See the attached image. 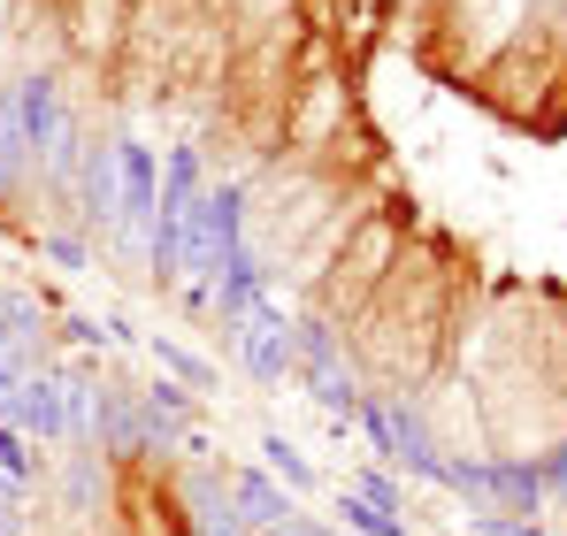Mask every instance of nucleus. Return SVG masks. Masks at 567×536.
<instances>
[{
	"label": "nucleus",
	"instance_id": "f257e3e1",
	"mask_svg": "<svg viewBox=\"0 0 567 536\" xmlns=\"http://www.w3.org/2000/svg\"><path fill=\"white\" fill-rule=\"evenodd\" d=\"M238 246H246V192L238 184H199V199L185 215V276L215 284V268Z\"/></svg>",
	"mask_w": 567,
	"mask_h": 536
},
{
	"label": "nucleus",
	"instance_id": "f03ea898",
	"mask_svg": "<svg viewBox=\"0 0 567 536\" xmlns=\"http://www.w3.org/2000/svg\"><path fill=\"white\" fill-rule=\"evenodd\" d=\"M383 268H399V223H391V215H369V223L346 230V261L322 284V307H346V315L369 307L383 291Z\"/></svg>",
	"mask_w": 567,
	"mask_h": 536
},
{
	"label": "nucleus",
	"instance_id": "7ed1b4c3",
	"mask_svg": "<svg viewBox=\"0 0 567 536\" xmlns=\"http://www.w3.org/2000/svg\"><path fill=\"white\" fill-rule=\"evenodd\" d=\"M238 360H246V375H254V383H284V375L299 368V338H291V322H284L269 299L238 322Z\"/></svg>",
	"mask_w": 567,
	"mask_h": 536
},
{
	"label": "nucleus",
	"instance_id": "20e7f679",
	"mask_svg": "<svg viewBox=\"0 0 567 536\" xmlns=\"http://www.w3.org/2000/svg\"><path fill=\"white\" fill-rule=\"evenodd\" d=\"M115 162H123V207H115V230H123V238H146V230H154V207H162L154 154H146L138 138H115Z\"/></svg>",
	"mask_w": 567,
	"mask_h": 536
},
{
	"label": "nucleus",
	"instance_id": "39448f33",
	"mask_svg": "<svg viewBox=\"0 0 567 536\" xmlns=\"http://www.w3.org/2000/svg\"><path fill=\"white\" fill-rule=\"evenodd\" d=\"M0 414H8V430H23V437H39V445L70 437V422H62V375H23V383L0 399Z\"/></svg>",
	"mask_w": 567,
	"mask_h": 536
},
{
	"label": "nucleus",
	"instance_id": "423d86ee",
	"mask_svg": "<svg viewBox=\"0 0 567 536\" xmlns=\"http://www.w3.org/2000/svg\"><path fill=\"white\" fill-rule=\"evenodd\" d=\"M185 522H192V536H254L238 498H230V475H215V467L185 475Z\"/></svg>",
	"mask_w": 567,
	"mask_h": 536
},
{
	"label": "nucleus",
	"instance_id": "0eeeda50",
	"mask_svg": "<svg viewBox=\"0 0 567 536\" xmlns=\"http://www.w3.org/2000/svg\"><path fill=\"white\" fill-rule=\"evenodd\" d=\"M261 284H269V268H261V254H254V246H238L230 261L215 268V284H207V307H215L223 322H246V315L261 307Z\"/></svg>",
	"mask_w": 567,
	"mask_h": 536
},
{
	"label": "nucleus",
	"instance_id": "6e6552de",
	"mask_svg": "<svg viewBox=\"0 0 567 536\" xmlns=\"http://www.w3.org/2000/svg\"><path fill=\"white\" fill-rule=\"evenodd\" d=\"M16 100V123H23V146L31 154H54V138H62V85L47 78V70H31L23 85L8 92Z\"/></svg>",
	"mask_w": 567,
	"mask_h": 536
},
{
	"label": "nucleus",
	"instance_id": "1a4fd4ad",
	"mask_svg": "<svg viewBox=\"0 0 567 536\" xmlns=\"http://www.w3.org/2000/svg\"><path fill=\"white\" fill-rule=\"evenodd\" d=\"M230 498H238V514H246V529H284L299 506H291V491H284L277 475H261V467H230Z\"/></svg>",
	"mask_w": 567,
	"mask_h": 536
},
{
	"label": "nucleus",
	"instance_id": "9d476101",
	"mask_svg": "<svg viewBox=\"0 0 567 536\" xmlns=\"http://www.w3.org/2000/svg\"><path fill=\"white\" fill-rule=\"evenodd\" d=\"M338 123H346V85H338V78H315V85H307V100H299V107L284 115L291 146H322V138H330Z\"/></svg>",
	"mask_w": 567,
	"mask_h": 536
},
{
	"label": "nucleus",
	"instance_id": "9b49d317",
	"mask_svg": "<svg viewBox=\"0 0 567 536\" xmlns=\"http://www.w3.org/2000/svg\"><path fill=\"white\" fill-rule=\"evenodd\" d=\"M545 498V467H522V460H483V514H522Z\"/></svg>",
	"mask_w": 567,
	"mask_h": 536
},
{
	"label": "nucleus",
	"instance_id": "f8f14e48",
	"mask_svg": "<svg viewBox=\"0 0 567 536\" xmlns=\"http://www.w3.org/2000/svg\"><path fill=\"white\" fill-rule=\"evenodd\" d=\"M115 207H123V162H115V138H100L85 146V215L115 223Z\"/></svg>",
	"mask_w": 567,
	"mask_h": 536
},
{
	"label": "nucleus",
	"instance_id": "ddd939ff",
	"mask_svg": "<svg viewBox=\"0 0 567 536\" xmlns=\"http://www.w3.org/2000/svg\"><path fill=\"white\" fill-rule=\"evenodd\" d=\"M100 445L115 452V460H131V452H146V414L123 399V391H100V414H93Z\"/></svg>",
	"mask_w": 567,
	"mask_h": 536
},
{
	"label": "nucleus",
	"instance_id": "4468645a",
	"mask_svg": "<svg viewBox=\"0 0 567 536\" xmlns=\"http://www.w3.org/2000/svg\"><path fill=\"white\" fill-rule=\"evenodd\" d=\"M261 460H269V475H277L284 491H315V467H307V452L291 445V437H261Z\"/></svg>",
	"mask_w": 567,
	"mask_h": 536
},
{
	"label": "nucleus",
	"instance_id": "2eb2a0df",
	"mask_svg": "<svg viewBox=\"0 0 567 536\" xmlns=\"http://www.w3.org/2000/svg\"><path fill=\"white\" fill-rule=\"evenodd\" d=\"M338 514H346V529H361V536H406V522H399V514H383V506H369L361 491H346V498H338Z\"/></svg>",
	"mask_w": 567,
	"mask_h": 536
},
{
	"label": "nucleus",
	"instance_id": "dca6fc26",
	"mask_svg": "<svg viewBox=\"0 0 567 536\" xmlns=\"http://www.w3.org/2000/svg\"><path fill=\"white\" fill-rule=\"evenodd\" d=\"M154 360H162L177 383H192V391H207V383H215V368L192 353V346H177V338H154Z\"/></svg>",
	"mask_w": 567,
	"mask_h": 536
},
{
	"label": "nucleus",
	"instance_id": "f3484780",
	"mask_svg": "<svg viewBox=\"0 0 567 536\" xmlns=\"http://www.w3.org/2000/svg\"><path fill=\"white\" fill-rule=\"evenodd\" d=\"M353 491H361L369 506H383V514H399V506H406V498H399V483H391V475H377V467H361V475H353Z\"/></svg>",
	"mask_w": 567,
	"mask_h": 536
},
{
	"label": "nucleus",
	"instance_id": "a211bd4d",
	"mask_svg": "<svg viewBox=\"0 0 567 536\" xmlns=\"http://www.w3.org/2000/svg\"><path fill=\"white\" fill-rule=\"evenodd\" d=\"M0 475L31 483V437H23V430H0Z\"/></svg>",
	"mask_w": 567,
	"mask_h": 536
},
{
	"label": "nucleus",
	"instance_id": "6ab92c4d",
	"mask_svg": "<svg viewBox=\"0 0 567 536\" xmlns=\"http://www.w3.org/2000/svg\"><path fill=\"white\" fill-rule=\"evenodd\" d=\"M475 536H545L537 522H506V514H475Z\"/></svg>",
	"mask_w": 567,
	"mask_h": 536
},
{
	"label": "nucleus",
	"instance_id": "aec40b11",
	"mask_svg": "<svg viewBox=\"0 0 567 536\" xmlns=\"http://www.w3.org/2000/svg\"><path fill=\"white\" fill-rule=\"evenodd\" d=\"M261 536H338V529H322V522H307V514H291L284 529H261Z\"/></svg>",
	"mask_w": 567,
	"mask_h": 536
},
{
	"label": "nucleus",
	"instance_id": "412c9836",
	"mask_svg": "<svg viewBox=\"0 0 567 536\" xmlns=\"http://www.w3.org/2000/svg\"><path fill=\"white\" fill-rule=\"evenodd\" d=\"M47 254H54L62 268H85V246H70V238H47Z\"/></svg>",
	"mask_w": 567,
	"mask_h": 536
},
{
	"label": "nucleus",
	"instance_id": "4be33fe9",
	"mask_svg": "<svg viewBox=\"0 0 567 536\" xmlns=\"http://www.w3.org/2000/svg\"><path fill=\"white\" fill-rule=\"evenodd\" d=\"M16 383H23V360H16V353H0V399H8Z\"/></svg>",
	"mask_w": 567,
	"mask_h": 536
},
{
	"label": "nucleus",
	"instance_id": "5701e85b",
	"mask_svg": "<svg viewBox=\"0 0 567 536\" xmlns=\"http://www.w3.org/2000/svg\"><path fill=\"white\" fill-rule=\"evenodd\" d=\"M246 16H254V23H261V16H269V23H284V0H246Z\"/></svg>",
	"mask_w": 567,
	"mask_h": 536
},
{
	"label": "nucleus",
	"instance_id": "b1692460",
	"mask_svg": "<svg viewBox=\"0 0 567 536\" xmlns=\"http://www.w3.org/2000/svg\"><path fill=\"white\" fill-rule=\"evenodd\" d=\"M16 346V322H8V291H0V353Z\"/></svg>",
	"mask_w": 567,
	"mask_h": 536
}]
</instances>
